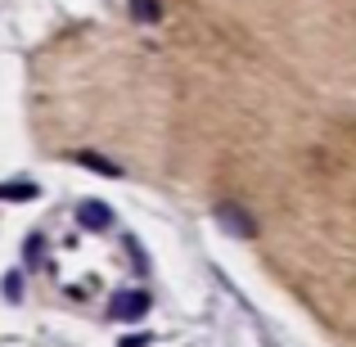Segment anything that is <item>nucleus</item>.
<instances>
[{"mask_svg": "<svg viewBox=\"0 0 356 347\" xmlns=\"http://www.w3.org/2000/svg\"><path fill=\"white\" fill-rule=\"evenodd\" d=\"M149 293L145 289H122V293H113V302H108V316L113 321H145L149 316Z\"/></svg>", "mask_w": 356, "mask_h": 347, "instance_id": "f257e3e1", "label": "nucleus"}, {"mask_svg": "<svg viewBox=\"0 0 356 347\" xmlns=\"http://www.w3.org/2000/svg\"><path fill=\"white\" fill-rule=\"evenodd\" d=\"M77 226H86V230H108V226H113V212H108L104 203H81V208H77Z\"/></svg>", "mask_w": 356, "mask_h": 347, "instance_id": "f03ea898", "label": "nucleus"}, {"mask_svg": "<svg viewBox=\"0 0 356 347\" xmlns=\"http://www.w3.org/2000/svg\"><path fill=\"white\" fill-rule=\"evenodd\" d=\"M217 221H226V226L235 230L239 239H252V221L243 217V212L235 208V203H221V208H217Z\"/></svg>", "mask_w": 356, "mask_h": 347, "instance_id": "7ed1b4c3", "label": "nucleus"}, {"mask_svg": "<svg viewBox=\"0 0 356 347\" xmlns=\"http://www.w3.org/2000/svg\"><path fill=\"white\" fill-rule=\"evenodd\" d=\"M131 18L136 23H163V5L158 0H131Z\"/></svg>", "mask_w": 356, "mask_h": 347, "instance_id": "20e7f679", "label": "nucleus"}, {"mask_svg": "<svg viewBox=\"0 0 356 347\" xmlns=\"http://www.w3.org/2000/svg\"><path fill=\"white\" fill-rule=\"evenodd\" d=\"M72 158H77V163H86L95 176H122L118 163H108V158H99V154H86V149H81V154H72Z\"/></svg>", "mask_w": 356, "mask_h": 347, "instance_id": "39448f33", "label": "nucleus"}, {"mask_svg": "<svg viewBox=\"0 0 356 347\" xmlns=\"http://www.w3.org/2000/svg\"><path fill=\"white\" fill-rule=\"evenodd\" d=\"M5 199H36V185H0Z\"/></svg>", "mask_w": 356, "mask_h": 347, "instance_id": "423d86ee", "label": "nucleus"}]
</instances>
